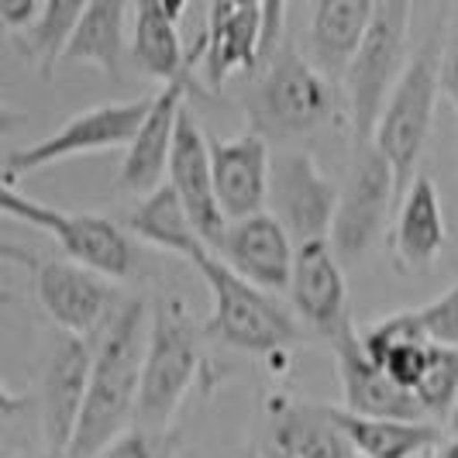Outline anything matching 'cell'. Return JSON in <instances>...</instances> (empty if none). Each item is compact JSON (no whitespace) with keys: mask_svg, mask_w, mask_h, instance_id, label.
<instances>
[{"mask_svg":"<svg viewBox=\"0 0 458 458\" xmlns=\"http://www.w3.org/2000/svg\"><path fill=\"white\" fill-rule=\"evenodd\" d=\"M152 307L145 300H124L114 321L100 331L93 352L90 393L72 437V458H97L117 437L128 435L138 417L145 348H148Z\"/></svg>","mask_w":458,"mask_h":458,"instance_id":"obj_1","label":"cell"},{"mask_svg":"<svg viewBox=\"0 0 458 458\" xmlns=\"http://www.w3.org/2000/svg\"><path fill=\"white\" fill-rule=\"evenodd\" d=\"M193 269L200 273L210 293V318H207L210 338L225 342L234 352L273 355V359L303 338L293 310H286L273 293L259 290L234 269H228L210 249L193 259Z\"/></svg>","mask_w":458,"mask_h":458,"instance_id":"obj_2","label":"cell"},{"mask_svg":"<svg viewBox=\"0 0 458 458\" xmlns=\"http://www.w3.org/2000/svg\"><path fill=\"white\" fill-rule=\"evenodd\" d=\"M204 366L200 331L183 297H159L152 303L141 396H138L135 428L165 431L190 396L197 372Z\"/></svg>","mask_w":458,"mask_h":458,"instance_id":"obj_3","label":"cell"},{"mask_svg":"<svg viewBox=\"0 0 458 458\" xmlns=\"http://www.w3.org/2000/svg\"><path fill=\"white\" fill-rule=\"evenodd\" d=\"M445 18L431 28L424 46L411 55L400 83L393 87L390 100L383 107V117L376 124L372 145L386 156V162L396 173L400 200L417 180V162L424 156V145L431 138L435 124V107L441 97V59H445Z\"/></svg>","mask_w":458,"mask_h":458,"instance_id":"obj_4","label":"cell"},{"mask_svg":"<svg viewBox=\"0 0 458 458\" xmlns=\"http://www.w3.org/2000/svg\"><path fill=\"white\" fill-rule=\"evenodd\" d=\"M413 7L403 0H379L372 11V24L366 42L352 66L344 72V93H348V117L355 128V141L366 145L376 135V124L390 100L393 87L400 83L403 69L411 63L407 42H411Z\"/></svg>","mask_w":458,"mask_h":458,"instance_id":"obj_5","label":"cell"},{"mask_svg":"<svg viewBox=\"0 0 458 458\" xmlns=\"http://www.w3.org/2000/svg\"><path fill=\"white\" fill-rule=\"evenodd\" d=\"M335 114L331 80L310 59H303L293 42L276 55L266 72L255 76V90L249 100V117L259 135L269 141H293L318 131Z\"/></svg>","mask_w":458,"mask_h":458,"instance_id":"obj_6","label":"cell"},{"mask_svg":"<svg viewBox=\"0 0 458 458\" xmlns=\"http://www.w3.org/2000/svg\"><path fill=\"white\" fill-rule=\"evenodd\" d=\"M0 210L14 221L46 231L59 242L69 262L100 273L104 279H128L138 266V249L131 231L104 214H83V210H63L42 200H31L14 186L0 190Z\"/></svg>","mask_w":458,"mask_h":458,"instance_id":"obj_7","label":"cell"},{"mask_svg":"<svg viewBox=\"0 0 458 458\" xmlns=\"http://www.w3.org/2000/svg\"><path fill=\"white\" fill-rule=\"evenodd\" d=\"M148 111H152V97H135V100H107V104H97L83 114L69 117L59 131L7 152L4 186H14L24 176L48 169L55 162H66L72 156H93L104 148H128L141 131Z\"/></svg>","mask_w":458,"mask_h":458,"instance_id":"obj_8","label":"cell"},{"mask_svg":"<svg viewBox=\"0 0 458 458\" xmlns=\"http://www.w3.org/2000/svg\"><path fill=\"white\" fill-rule=\"evenodd\" d=\"M396 200H400V186L386 156L372 141L359 145L331 228V249L342 259V266H355L366 259L386 228V217Z\"/></svg>","mask_w":458,"mask_h":458,"instance_id":"obj_9","label":"cell"},{"mask_svg":"<svg viewBox=\"0 0 458 458\" xmlns=\"http://www.w3.org/2000/svg\"><path fill=\"white\" fill-rule=\"evenodd\" d=\"M338 197L342 190L324 176L307 148H283L273 156L269 214L290 231L297 249L310 242H331Z\"/></svg>","mask_w":458,"mask_h":458,"instance_id":"obj_10","label":"cell"},{"mask_svg":"<svg viewBox=\"0 0 458 458\" xmlns=\"http://www.w3.org/2000/svg\"><path fill=\"white\" fill-rule=\"evenodd\" d=\"M24 262L35 266V297L46 318L63 335L90 342V335L104 331L121 310L117 290L100 273H90L69 259H46V262L24 259Z\"/></svg>","mask_w":458,"mask_h":458,"instance_id":"obj_11","label":"cell"},{"mask_svg":"<svg viewBox=\"0 0 458 458\" xmlns=\"http://www.w3.org/2000/svg\"><path fill=\"white\" fill-rule=\"evenodd\" d=\"M290 303H293L297 321L303 327H310L327 344H335L338 338L355 331L352 318H348L344 266L331 249V242H310V245L297 249Z\"/></svg>","mask_w":458,"mask_h":458,"instance_id":"obj_12","label":"cell"},{"mask_svg":"<svg viewBox=\"0 0 458 458\" xmlns=\"http://www.w3.org/2000/svg\"><path fill=\"white\" fill-rule=\"evenodd\" d=\"M165 183L176 190V197L183 200L186 214L193 221L197 234L204 238V245L217 255L228 234V217L217 204V190H214V162H210V141H207L200 121L193 117L190 107L180 114L176 128V148L169 159V180Z\"/></svg>","mask_w":458,"mask_h":458,"instance_id":"obj_13","label":"cell"},{"mask_svg":"<svg viewBox=\"0 0 458 458\" xmlns=\"http://www.w3.org/2000/svg\"><path fill=\"white\" fill-rule=\"evenodd\" d=\"M97 344L87 338L63 335L52 344V355L42 376V437L46 452H69L87 407Z\"/></svg>","mask_w":458,"mask_h":458,"instance_id":"obj_14","label":"cell"},{"mask_svg":"<svg viewBox=\"0 0 458 458\" xmlns=\"http://www.w3.org/2000/svg\"><path fill=\"white\" fill-rule=\"evenodd\" d=\"M214 162V190L217 204L228 221H245L269 207V183H273V148L269 138L255 128L242 135L210 141Z\"/></svg>","mask_w":458,"mask_h":458,"instance_id":"obj_15","label":"cell"},{"mask_svg":"<svg viewBox=\"0 0 458 458\" xmlns=\"http://www.w3.org/2000/svg\"><path fill=\"white\" fill-rule=\"evenodd\" d=\"M217 259L242 279H249L252 286L276 297V293L290 290V283H293L297 242L269 210H262L245 221H231L225 245L217 249Z\"/></svg>","mask_w":458,"mask_h":458,"instance_id":"obj_16","label":"cell"},{"mask_svg":"<svg viewBox=\"0 0 458 458\" xmlns=\"http://www.w3.org/2000/svg\"><path fill=\"white\" fill-rule=\"evenodd\" d=\"M186 93L190 87L173 83V87H159L152 93V111L145 117L141 131L135 141L124 148V159L117 169V190L131 193V197H148L169 180V159L176 148V128H180V114L186 107Z\"/></svg>","mask_w":458,"mask_h":458,"instance_id":"obj_17","label":"cell"},{"mask_svg":"<svg viewBox=\"0 0 458 458\" xmlns=\"http://www.w3.org/2000/svg\"><path fill=\"white\" fill-rule=\"evenodd\" d=\"M331 352H335V366H338V379H342L344 411L362 413V417L428 420V413L417 403L413 393L400 390L383 369H376L369 362V355L362 352V342H359V331L338 338L331 344Z\"/></svg>","mask_w":458,"mask_h":458,"instance_id":"obj_18","label":"cell"},{"mask_svg":"<svg viewBox=\"0 0 458 458\" xmlns=\"http://www.w3.org/2000/svg\"><path fill=\"white\" fill-rule=\"evenodd\" d=\"M259 31L262 4H210V38L204 52V90H221L234 72L259 69Z\"/></svg>","mask_w":458,"mask_h":458,"instance_id":"obj_19","label":"cell"},{"mask_svg":"<svg viewBox=\"0 0 458 458\" xmlns=\"http://www.w3.org/2000/svg\"><path fill=\"white\" fill-rule=\"evenodd\" d=\"M273 452L286 458H359L348 437L335 424L331 407L303 403L293 396L269 400V441Z\"/></svg>","mask_w":458,"mask_h":458,"instance_id":"obj_20","label":"cell"},{"mask_svg":"<svg viewBox=\"0 0 458 458\" xmlns=\"http://www.w3.org/2000/svg\"><path fill=\"white\" fill-rule=\"evenodd\" d=\"M448 225H445V207L435 180L428 173H417V180L400 200V214L393 225V259L403 273L431 269L437 255L445 252Z\"/></svg>","mask_w":458,"mask_h":458,"instance_id":"obj_21","label":"cell"},{"mask_svg":"<svg viewBox=\"0 0 458 458\" xmlns=\"http://www.w3.org/2000/svg\"><path fill=\"white\" fill-rule=\"evenodd\" d=\"M186 4H159V0H141L131 7V55L138 69L152 80H159V87L190 83V66H186L183 35H180V18H183Z\"/></svg>","mask_w":458,"mask_h":458,"instance_id":"obj_22","label":"cell"},{"mask_svg":"<svg viewBox=\"0 0 458 458\" xmlns=\"http://www.w3.org/2000/svg\"><path fill=\"white\" fill-rule=\"evenodd\" d=\"M372 11L376 4L369 0H321L310 7V31H307L310 63L331 83L344 80L352 59L359 55L372 24Z\"/></svg>","mask_w":458,"mask_h":458,"instance_id":"obj_23","label":"cell"},{"mask_svg":"<svg viewBox=\"0 0 458 458\" xmlns=\"http://www.w3.org/2000/svg\"><path fill=\"white\" fill-rule=\"evenodd\" d=\"M331 417L359 458H420L435 452L441 441V424L431 420L362 417L344 407H331Z\"/></svg>","mask_w":458,"mask_h":458,"instance_id":"obj_24","label":"cell"},{"mask_svg":"<svg viewBox=\"0 0 458 458\" xmlns=\"http://www.w3.org/2000/svg\"><path fill=\"white\" fill-rule=\"evenodd\" d=\"M128 14H131V7L117 4V0L87 4L66 48L69 66H93L104 76L117 80L121 66H124V48H128Z\"/></svg>","mask_w":458,"mask_h":458,"instance_id":"obj_25","label":"cell"},{"mask_svg":"<svg viewBox=\"0 0 458 458\" xmlns=\"http://www.w3.org/2000/svg\"><path fill=\"white\" fill-rule=\"evenodd\" d=\"M131 238L145 242V245H156L162 252L180 255L193 266V259L200 252H207L204 238L197 234L190 214H186L183 200L176 197V190L165 183L156 193H148L145 200H138V207L128 214V225Z\"/></svg>","mask_w":458,"mask_h":458,"instance_id":"obj_26","label":"cell"},{"mask_svg":"<svg viewBox=\"0 0 458 458\" xmlns=\"http://www.w3.org/2000/svg\"><path fill=\"white\" fill-rule=\"evenodd\" d=\"M83 7L80 0H48L42 7V18L31 24L24 35H18V46H21L24 59L38 69L42 76H52L55 66L66 59V48L72 42V31L83 18Z\"/></svg>","mask_w":458,"mask_h":458,"instance_id":"obj_27","label":"cell"},{"mask_svg":"<svg viewBox=\"0 0 458 458\" xmlns=\"http://www.w3.org/2000/svg\"><path fill=\"white\" fill-rule=\"evenodd\" d=\"M417 321H420L424 335L435 344H445V348L458 352V279L441 297L417 307Z\"/></svg>","mask_w":458,"mask_h":458,"instance_id":"obj_28","label":"cell"},{"mask_svg":"<svg viewBox=\"0 0 458 458\" xmlns=\"http://www.w3.org/2000/svg\"><path fill=\"white\" fill-rule=\"evenodd\" d=\"M286 48V4L283 0H266L262 4V31H259V72L276 63V55Z\"/></svg>","mask_w":458,"mask_h":458,"instance_id":"obj_29","label":"cell"},{"mask_svg":"<svg viewBox=\"0 0 458 458\" xmlns=\"http://www.w3.org/2000/svg\"><path fill=\"white\" fill-rule=\"evenodd\" d=\"M97 458H159L156 435L152 431H141V428H131L128 435H121L111 448H104Z\"/></svg>","mask_w":458,"mask_h":458,"instance_id":"obj_30","label":"cell"},{"mask_svg":"<svg viewBox=\"0 0 458 458\" xmlns=\"http://www.w3.org/2000/svg\"><path fill=\"white\" fill-rule=\"evenodd\" d=\"M42 7H46L42 0H0V21L18 38L42 18Z\"/></svg>","mask_w":458,"mask_h":458,"instance_id":"obj_31","label":"cell"},{"mask_svg":"<svg viewBox=\"0 0 458 458\" xmlns=\"http://www.w3.org/2000/svg\"><path fill=\"white\" fill-rule=\"evenodd\" d=\"M441 97L452 104L458 114V28L445 42V59H441Z\"/></svg>","mask_w":458,"mask_h":458,"instance_id":"obj_32","label":"cell"},{"mask_svg":"<svg viewBox=\"0 0 458 458\" xmlns=\"http://www.w3.org/2000/svg\"><path fill=\"white\" fill-rule=\"evenodd\" d=\"M437 452H441V458H458V435L448 437V441H445V445H441Z\"/></svg>","mask_w":458,"mask_h":458,"instance_id":"obj_33","label":"cell"},{"mask_svg":"<svg viewBox=\"0 0 458 458\" xmlns=\"http://www.w3.org/2000/svg\"><path fill=\"white\" fill-rule=\"evenodd\" d=\"M38 458H72L69 452H42Z\"/></svg>","mask_w":458,"mask_h":458,"instance_id":"obj_34","label":"cell"},{"mask_svg":"<svg viewBox=\"0 0 458 458\" xmlns=\"http://www.w3.org/2000/svg\"><path fill=\"white\" fill-rule=\"evenodd\" d=\"M262 452H266V458H286V455H279V452H273V448H269V445H266V448H262Z\"/></svg>","mask_w":458,"mask_h":458,"instance_id":"obj_35","label":"cell"},{"mask_svg":"<svg viewBox=\"0 0 458 458\" xmlns=\"http://www.w3.org/2000/svg\"><path fill=\"white\" fill-rule=\"evenodd\" d=\"M245 458H266V452H262V448H252V452H249Z\"/></svg>","mask_w":458,"mask_h":458,"instance_id":"obj_36","label":"cell"},{"mask_svg":"<svg viewBox=\"0 0 458 458\" xmlns=\"http://www.w3.org/2000/svg\"><path fill=\"white\" fill-rule=\"evenodd\" d=\"M420 458H441V452L435 448V452H428V455H420Z\"/></svg>","mask_w":458,"mask_h":458,"instance_id":"obj_37","label":"cell"},{"mask_svg":"<svg viewBox=\"0 0 458 458\" xmlns=\"http://www.w3.org/2000/svg\"><path fill=\"white\" fill-rule=\"evenodd\" d=\"M452 424L458 428V407H455V413H452Z\"/></svg>","mask_w":458,"mask_h":458,"instance_id":"obj_38","label":"cell"}]
</instances>
